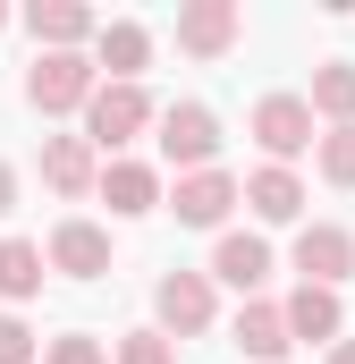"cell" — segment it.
I'll list each match as a JSON object with an SVG mask.
<instances>
[{
	"label": "cell",
	"instance_id": "3957f363",
	"mask_svg": "<svg viewBox=\"0 0 355 364\" xmlns=\"http://www.w3.org/2000/svg\"><path fill=\"white\" fill-rule=\"evenodd\" d=\"M153 127H161V161H170L178 178H186V170H212V153H220V119H212L203 102L153 110Z\"/></svg>",
	"mask_w": 355,
	"mask_h": 364
},
{
	"label": "cell",
	"instance_id": "7a4b0ae2",
	"mask_svg": "<svg viewBox=\"0 0 355 364\" xmlns=\"http://www.w3.org/2000/svg\"><path fill=\"white\" fill-rule=\"evenodd\" d=\"M144 127H153V93L144 85H93V102H85V144L93 153H119Z\"/></svg>",
	"mask_w": 355,
	"mask_h": 364
},
{
	"label": "cell",
	"instance_id": "30bf717a",
	"mask_svg": "<svg viewBox=\"0 0 355 364\" xmlns=\"http://www.w3.org/2000/svg\"><path fill=\"white\" fill-rule=\"evenodd\" d=\"M203 279H229L237 296H263V279H271V246L254 237V229H220V246H212V272Z\"/></svg>",
	"mask_w": 355,
	"mask_h": 364
},
{
	"label": "cell",
	"instance_id": "603a6c76",
	"mask_svg": "<svg viewBox=\"0 0 355 364\" xmlns=\"http://www.w3.org/2000/svg\"><path fill=\"white\" fill-rule=\"evenodd\" d=\"M0 364H34V331L17 314H0Z\"/></svg>",
	"mask_w": 355,
	"mask_h": 364
},
{
	"label": "cell",
	"instance_id": "7c38bea8",
	"mask_svg": "<svg viewBox=\"0 0 355 364\" xmlns=\"http://www.w3.org/2000/svg\"><path fill=\"white\" fill-rule=\"evenodd\" d=\"M144 60H153V34H144L136 17H110V26L93 34V77L110 68V85H136V77H144Z\"/></svg>",
	"mask_w": 355,
	"mask_h": 364
},
{
	"label": "cell",
	"instance_id": "5b68a950",
	"mask_svg": "<svg viewBox=\"0 0 355 364\" xmlns=\"http://www.w3.org/2000/svg\"><path fill=\"white\" fill-rule=\"evenodd\" d=\"M246 127H254V144H263L279 170H288V161H296V153L313 144V110H305V93H263Z\"/></svg>",
	"mask_w": 355,
	"mask_h": 364
},
{
	"label": "cell",
	"instance_id": "ffe728a7",
	"mask_svg": "<svg viewBox=\"0 0 355 364\" xmlns=\"http://www.w3.org/2000/svg\"><path fill=\"white\" fill-rule=\"evenodd\" d=\"M313 161H322V178H330V186H355V127L313 136Z\"/></svg>",
	"mask_w": 355,
	"mask_h": 364
},
{
	"label": "cell",
	"instance_id": "e0dca14e",
	"mask_svg": "<svg viewBox=\"0 0 355 364\" xmlns=\"http://www.w3.org/2000/svg\"><path fill=\"white\" fill-rule=\"evenodd\" d=\"M237 348H246V356H254V364H279V356H288V348H296L271 296H246V305H237Z\"/></svg>",
	"mask_w": 355,
	"mask_h": 364
},
{
	"label": "cell",
	"instance_id": "4fadbf2b",
	"mask_svg": "<svg viewBox=\"0 0 355 364\" xmlns=\"http://www.w3.org/2000/svg\"><path fill=\"white\" fill-rule=\"evenodd\" d=\"M279 322H288V339H305V348H313V339H330V348H339L347 305H339V288H305V279H296V296L279 305Z\"/></svg>",
	"mask_w": 355,
	"mask_h": 364
},
{
	"label": "cell",
	"instance_id": "ba28073f",
	"mask_svg": "<svg viewBox=\"0 0 355 364\" xmlns=\"http://www.w3.org/2000/svg\"><path fill=\"white\" fill-rule=\"evenodd\" d=\"M229 203H237V178H229V170H186V178L170 186V212L186 229H220Z\"/></svg>",
	"mask_w": 355,
	"mask_h": 364
},
{
	"label": "cell",
	"instance_id": "8992f818",
	"mask_svg": "<svg viewBox=\"0 0 355 364\" xmlns=\"http://www.w3.org/2000/svg\"><path fill=\"white\" fill-rule=\"evenodd\" d=\"M237 34H246V9L237 0H186L178 9V51H195V60L237 51Z\"/></svg>",
	"mask_w": 355,
	"mask_h": 364
},
{
	"label": "cell",
	"instance_id": "484cf974",
	"mask_svg": "<svg viewBox=\"0 0 355 364\" xmlns=\"http://www.w3.org/2000/svg\"><path fill=\"white\" fill-rule=\"evenodd\" d=\"M0 26H9V9H0Z\"/></svg>",
	"mask_w": 355,
	"mask_h": 364
},
{
	"label": "cell",
	"instance_id": "ac0fdd59",
	"mask_svg": "<svg viewBox=\"0 0 355 364\" xmlns=\"http://www.w3.org/2000/svg\"><path fill=\"white\" fill-rule=\"evenodd\" d=\"M305 110L330 119V127H355V60H322V68H313V93H305Z\"/></svg>",
	"mask_w": 355,
	"mask_h": 364
},
{
	"label": "cell",
	"instance_id": "d4e9b609",
	"mask_svg": "<svg viewBox=\"0 0 355 364\" xmlns=\"http://www.w3.org/2000/svg\"><path fill=\"white\" fill-rule=\"evenodd\" d=\"M322 364H355V339H339V348H330V356H322Z\"/></svg>",
	"mask_w": 355,
	"mask_h": 364
},
{
	"label": "cell",
	"instance_id": "2e32d148",
	"mask_svg": "<svg viewBox=\"0 0 355 364\" xmlns=\"http://www.w3.org/2000/svg\"><path fill=\"white\" fill-rule=\"evenodd\" d=\"M237 203H254V220H296V212H305V178L279 170V161H263L254 178L237 186Z\"/></svg>",
	"mask_w": 355,
	"mask_h": 364
},
{
	"label": "cell",
	"instance_id": "5bb4252c",
	"mask_svg": "<svg viewBox=\"0 0 355 364\" xmlns=\"http://www.w3.org/2000/svg\"><path fill=\"white\" fill-rule=\"evenodd\" d=\"M93 178H102V161H93V144L85 136H43V186L51 195H93Z\"/></svg>",
	"mask_w": 355,
	"mask_h": 364
},
{
	"label": "cell",
	"instance_id": "9a60e30c",
	"mask_svg": "<svg viewBox=\"0 0 355 364\" xmlns=\"http://www.w3.org/2000/svg\"><path fill=\"white\" fill-rule=\"evenodd\" d=\"M26 26H34V43H43V51H77V43L102 34V17H93L85 0H34V9H26Z\"/></svg>",
	"mask_w": 355,
	"mask_h": 364
},
{
	"label": "cell",
	"instance_id": "277c9868",
	"mask_svg": "<svg viewBox=\"0 0 355 364\" xmlns=\"http://www.w3.org/2000/svg\"><path fill=\"white\" fill-rule=\"evenodd\" d=\"M153 314H161V339H203L212 314H220V296H212L203 272H170L161 288H153Z\"/></svg>",
	"mask_w": 355,
	"mask_h": 364
},
{
	"label": "cell",
	"instance_id": "52a82bcc",
	"mask_svg": "<svg viewBox=\"0 0 355 364\" xmlns=\"http://www.w3.org/2000/svg\"><path fill=\"white\" fill-rule=\"evenodd\" d=\"M296 272H305V288H339L355 272V237L339 220H305L296 229Z\"/></svg>",
	"mask_w": 355,
	"mask_h": 364
},
{
	"label": "cell",
	"instance_id": "cb8c5ba5",
	"mask_svg": "<svg viewBox=\"0 0 355 364\" xmlns=\"http://www.w3.org/2000/svg\"><path fill=\"white\" fill-rule=\"evenodd\" d=\"M9 203H17V170L0 161V220H9Z\"/></svg>",
	"mask_w": 355,
	"mask_h": 364
},
{
	"label": "cell",
	"instance_id": "d6986e66",
	"mask_svg": "<svg viewBox=\"0 0 355 364\" xmlns=\"http://www.w3.org/2000/svg\"><path fill=\"white\" fill-rule=\"evenodd\" d=\"M34 288H43V246H34V237H0V296L26 305Z\"/></svg>",
	"mask_w": 355,
	"mask_h": 364
},
{
	"label": "cell",
	"instance_id": "7402d4cb",
	"mask_svg": "<svg viewBox=\"0 0 355 364\" xmlns=\"http://www.w3.org/2000/svg\"><path fill=\"white\" fill-rule=\"evenodd\" d=\"M110 364H178V348L161 339V331H127V339H119V356H110Z\"/></svg>",
	"mask_w": 355,
	"mask_h": 364
},
{
	"label": "cell",
	"instance_id": "8fae6325",
	"mask_svg": "<svg viewBox=\"0 0 355 364\" xmlns=\"http://www.w3.org/2000/svg\"><path fill=\"white\" fill-rule=\"evenodd\" d=\"M93 186L110 195V212H119V220H144V212L161 203V170H153V161H127V153H110Z\"/></svg>",
	"mask_w": 355,
	"mask_h": 364
},
{
	"label": "cell",
	"instance_id": "6da1fadb",
	"mask_svg": "<svg viewBox=\"0 0 355 364\" xmlns=\"http://www.w3.org/2000/svg\"><path fill=\"white\" fill-rule=\"evenodd\" d=\"M93 60L85 51H34V68H26V102L43 110V119H60V110H85L93 102Z\"/></svg>",
	"mask_w": 355,
	"mask_h": 364
},
{
	"label": "cell",
	"instance_id": "44dd1931",
	"mask_svg": "<svg viewBox=\"0 0 355 364\" xmlns=\"http://www.w3.org/2000/svg\"><path fill=\"white\" fill-rule=\"evenodd\" d=\"M43 364H110V356L93 331H60V339H43Z\"/></svg>",
	"mask_w": 355,
	"mask_h": 364
},
{
	"label": "cell",
	"instance_id": "9c48e42d",
	"mask_svg": "<svg viewBox=\"0 0 355 364\" xmlns=\"http://www.w3.org/2000/svg\"><path fill=\"white\" fill-rule=\"evenodd\" d=\"M43 272H68V279H102L110 272V237L93 220H60L51 246H43Z\"/></svg>",
	"mask_w": 355,
	"mask_h": 364
}]
</instances>
